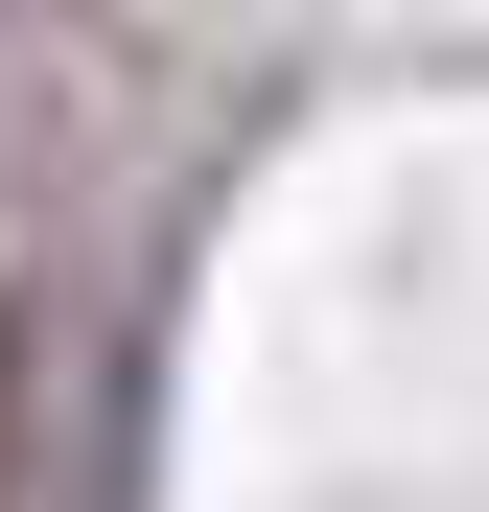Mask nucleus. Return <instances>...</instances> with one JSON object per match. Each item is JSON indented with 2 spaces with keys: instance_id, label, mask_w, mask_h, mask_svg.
Masks as SVG:
<instances>
[{
  "instance_id": "nucleus-1",
  "label": "nucleus",
  "mask_w": 489,
  "mask_h": 512,
  "mask_svg": "<svg viewBox=\"0 0 489 512\" xmlns=\"http://www.w3.org/2000/svg\"><path fill=\"white\" fill-rule=\"evenodd\" d=\"M24 419H47V350H24V303H0V512H47V443H24Z\"/></svg>"
}]
</instances>
